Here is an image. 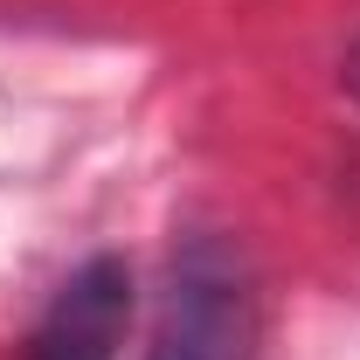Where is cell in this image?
I'll return each instance as SVG.
<instances>
[{
    "mask_svg": "<svg viewBox=\"0 0 360 360\" xmlns=\"http://www.w3.org/2000/svg\"><path fill=\"white\" fill-rule=\"evenodd\" d=\"M125 326H132V264L125 257H90L49 298L42 326L28 340V360H118Z\"/></svg>",
    "mask_w": 360,
    "mask_h": 360,
    "instance_id": "2",
    "label": "cell"
},
{
    "mask_svg": "<svg viewBox=\"0 0 360 360\" xmlns=\"http://www.w3.org/2000/svg\"><path fill=\"white\" fill-rule=\"evenodd\" d=\"M257 284L229 243H187L167 270V298L146 360H257Z\"/></svg>",
    "mask_w": 360,
    "mask_h": 360,
    "instance_id": "1",
    "label": "cell"
},
{
    "mask_svg": "<svg viewBox=\"0 0 360 360\" xmlns=\"http://www.w3.org/2000/svg\"><path fill=\"white\" fill-rule=\"evenodd\" d=\"M340 77H347V90H354V97H360V42L347 49V70H340Z\"/></svg>",
    "mask_w": 360,
    "mask_h": 360,
    "instance_id": "3",
    "label": "cell"
}]
</instances>
